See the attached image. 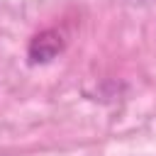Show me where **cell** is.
<instances>
[{
    "label": "cell",
    "mask_w": 156,
    "mask_h": 156,
    "mask_svg": "<svg viewBox=\"0 0 156 156\" xmlns=\"http://www.w3.org/2000/svg\"><path fill=\"white\" fill-rule=\"evenodd\" d=\"M63 37L56 32V29H46V32H39L32 41H29V49H27V56L32 63H49L51 58H56L61 51H63Z\"/></svg>",
    "instance_id": "cell-1"
}]
</instances>
